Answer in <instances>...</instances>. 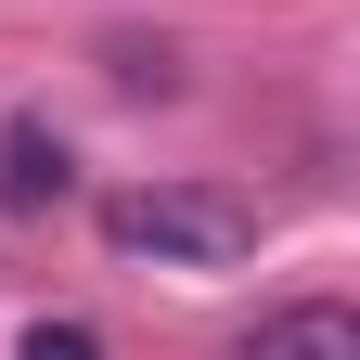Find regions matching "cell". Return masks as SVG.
<instances>
[{
  "instance_id": "6da1fadb",
  "label": "cell",
  "mask_w": 360,
  "mask_h": 360,
  "mask_svg": "<svg viewBox=\"0 0 360 360\" xmlns=\"http://www.w3.org/2000/svg\"><path fill=\"white\" fill-rule=\"evenodd\" d=\"M116 257H155V270H232L257 245V206L206 193V180H129V193L103 206Z\"/></svg>"
},
{
  "instance_id": "277c9868",
  "label": "cell",
  "mask_w": 360,
  "mask_h": 360,
  "mask_svg": "<svg viewBox=\"0 0 360 360\" xmlns=\"http://www.w3.org/2000/svg\"><path fill=\"white\" fill-rule=\"evenodd\" d=\"M13 360H103V335L65 309V322H26V335H13Z\"/></svg>"
},
{
  "instance_id": "3957f363",
  "label": "cell",
  "mask_w": 360,
  "mask_h": 360,
  "mask_svg": "<svg viewBox=\"0 0 360 360\" xmlns=\"http://www.w3.org/2000/svg\"><path fill=\"white\" fill-rule=\"evenodd\" d=\"M65 180H77V155H65V129H39V116H13V129H0V206H13V219H39V206H65Z\"/></svg>"
},
{
  "instance_id": "5b68a950",
  "label": "cell",
  "mask_w": 360,
  "mask_h": 360,
  "mask_svg": "<svg viewBox=\"0 0 360 360\" xmlns=\"http://www.w3.org/2000/svg\"><path fill=\"white\" fill-rule=\"evenodd\" d=\"M116 77L129 90H180V52H167V39H116Z\"/></svg>"
},
{
  "instance_id": "7a4b0ae2",
  "label": "cell",
  "mask_w": 360,
  "mask_h": 360,
  "mask_svg": "<svg viewBox=\"0 0 360 360\" xmlns=\"http://www.w3.org/2000/svg\"><path fill=\"white\" fill-rule=\"evenodd\" d=\"M232 360H360V309L347 296H296V309H270Z\"/></svg>"
}]
</instances>
